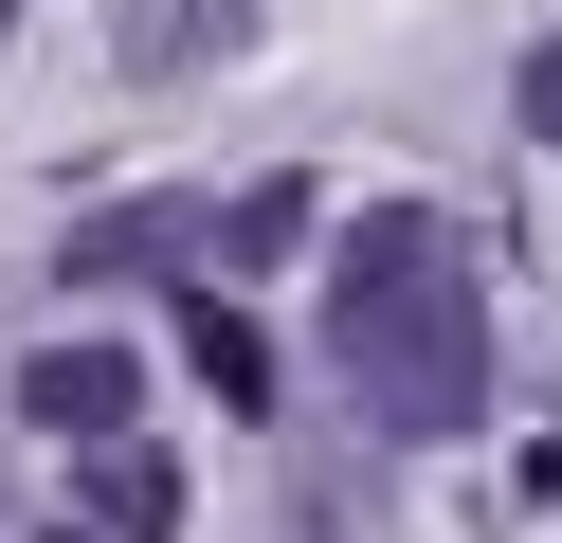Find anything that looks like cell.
Here are the masks:
<instances>
[{"instance_id": "2", "label": "cell", "mask_w": 562, "mask_h": 543, "mask_svg": "<svg viewBox=\"0 0 562 543\" xmlns=\"http://www.w3.org/2000/svg\"><path fill=\"white\" fill-rule=\"evenodd\" d=\"M19 417L91 453V434H127V417H146V362H127V344H37V362H19Z\"/></svg>"}, {"instance_id": "8", "label": "cell", "mask_w": 562, "mask_h": 543, "mask_svg": "<svg viewBox=\"0 0 562 543\" xmlns=\"http://www.w3.org/2000/svg\"><path fill=\"white\" fill-rule=\"evenodd\" d=\"M508 109H526V145H562V36L526 55V91H508Z\"/></svg>"}, {"instance_id": "7", "label": "cell", "mask_w": 562, "mask_h": 543, "mask_svg": "<svg viewBox=\"0 0 562 543\" xmlns=\"http://www.w3.org/2000/svg\"><path fill=\"white\" fill-rule=\"evenodd\" d=\"M146 253H182V217H91V236H74V272H146Z\"/></svg>"}, {"instance_id": "9", "label": "cell", "mask_w": 562, "mask_h": 543, "mask_svg": "<svg viewBox=\"0 0 562 543\" xmlns=\"http://www.w3.org/2000/svg\"><path fill=\"white\" fill-rule=\"evenodd\" d=\"M55 543H91V525H55Z\"/></svg>"}, {"instance_id": "3", "label": "cell", "mask_w": 562, "mask_h": 543, "mask_svg": "<svg viewBox=\"0 0 562 543\" xmlns=\"http://www.w3.org/2000/svg\"><path fill=\"white\" fill-rule=\"evenodd\" d=\"M236 36H255V0H127L110 55H127V72H218Z\"/></svg>"}, {"instance_id": "4", "label": "cell", "mask_w": 562, "mask_h": 543, "mask_svg": "<svg viewBox=\"0 0 562 543\" xmlns=\"http://www.w3.org/2000/svg\"><path fill=\"white\" fill-rule=\"evenodd\" d=\"M164 525H182V471L146 434H91V543H164Z\"/></svg>"}, {"instance_id": "5", "label": "cell", "mask_w": 562, "mask_h": 543, "mask_svg": "<svg viewBox=\"0 0 562 543\" xmlns=\"http://www.w3.org/2000/svg\"><path fill=\"white\" fill-rule=\"evenodd\" d=\"M182 362L236 398V417H272V344H255V308H218V290H200V308H182Z\"/></svg>"}, {"instance_id": "6", "label": "cell", "mask_w": 562, "mask_h": 543, "mask_svg": "<svg viewBox=\"0 0 562 543\" xmlns=\"http://www.w3.org/2000/svg\"><path fill=\"white\" fill-rule=\"evenodd\" d=\"M291 236H308V181H255V200L218 217V253H236V272H272V253H291Z\"/></svg>"}, {"instance_id": "1", "label": "cell", "mask_w": 562, "mask_h": 543, "mask_svg": "<svg viewBox=\"0 0 562 543\" xmlns=\"http://www.w3.org/2000/svg\"><path fill=\"white\" fill-rule=\"evenodd\" d=\"M327 362H345V398H363L400 453H436V434L490 417V272H472V236H453L436 200L345 217V253H327Z\"/></svg>"}]
</instances>
